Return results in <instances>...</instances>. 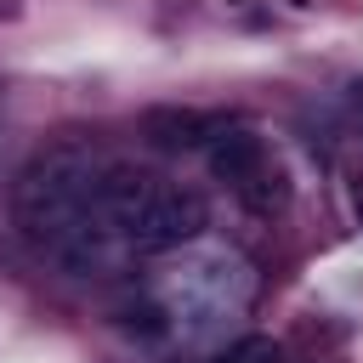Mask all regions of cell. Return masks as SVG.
<instances>
[{
    "mask_svg": "<svg viewBox=\"0 0 363 363\" xmlns=\"http://www.w3.org/2000/svg\"><path fill=\"white\" fill-rule=\"evenodd\" d=\"M346 108H352V119H357V130H363V79L346 85Z\"/></svg>",
    "mask_w": 363,
    "mask_h": 363,
    "instance_id": "6",
    "label": "cell"
},
{
    "mask_svg": "<svg viewBox=\"0 0 363 363\" xmlns=\"http://www.w3.org/2000/svg\"><path fill=\"white\" fill-rule=\"evenodd\" d=\"M210 130H216V119H204V113H193V108H153V113L142 119V136H147L153 147H170V153L210 142Z\"/></svg>",
    "mask_w": 363,
    "mask_h": 363,
    "instance_id": "3",
    "label": "cell"
},
{
    "mask_svg": "<svg viewBox=\"0 0 363 363\" xmlns=\"http://www.w3.org/2000/svg\"><path fill=\"white\" fill-rule=\"evenodd\" d=\"M238 199H244L250 210H278V204L289 199V182H284V170H278V164H267V170H255V176L238 187Z\"/></svg>",
    "mask_w": 363,
    "mask_h": 363,
    "instance_id": "4",
    "label": "cell"
},
{
    "mask_svg": "<svg viewBox=\"0 0 363 363\" xmlns=\"http://www.w3.org/2000/svg\"><path fill=\"white\" fill-rule=\"evenodd\" d=\"M96 216L113 227V238L130 255L182 250V244H193L210 227V210H204L199 193L170 187V182H159L147 170H125V164L102 170V182H96Z\"/></svg>",
    "mask_w": 363,
    "mask_h": 363,
    "instance_id": "1",
    "label": "cell"
},
{
    "mask_svg": "<svg viewBox=\"0 0 363 363\" xmlns=\"http://www.w3.org/2000/svg\"><path fill=\"white\" fill-rule=\"evenodd\" d=\"M204 159H210V176L216 182H227L233 193L255 176V170H267L272 159H267V142L250 130V125H216L210 130V142H204Z\"/></svg>",
    "mask_w": 363,
    "mask_h": 363,
    "instance_id": "2",
    "label": "cell"
},
{
    "mask_svg": "<svg viewBox=\"0 0 363 363\" xmlns=\"http://www.w3.org/2000/svg\"><path fill=\"white\" fill-rule=\"evenodd\" d=\"M216 363H284V352H278V340H267V335H244V340L227 346Z\"/></svg>",
    "mask_w": 363,
    "mask_h": 363,
    "instance_id": "5",
    "label": "cell"
}]
</instances>
